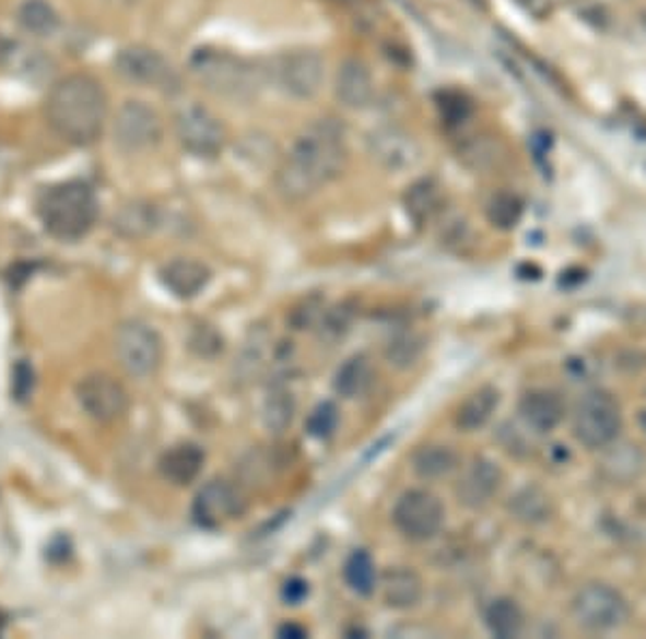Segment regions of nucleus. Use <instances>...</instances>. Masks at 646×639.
Here are the masks:
<instances>
[{"label":"nucleus","instance_id":"nucleus-30","mask_svg":"<svg viewBox=\"0 0 646 639\" xmlns=\"http://www.w3.org/2000/svg\"><path fill=\"white\" fill-rule=\"evenodd\" d=\"M603 468L606 472L610 474L612 481H623V483H630L632 478L636 481L638 474L643 472L645 468V457L643 452L638 450V446H632V443H623V446H616L608 452L606 461H603Z\"/></svg>","mask_w":646,"mask_h":639},{"label":"nucleus","instance_id":"nucleus-15","mask_svg":"<svg viewBox=\"0 0 646 639\" xmlns=\"http://www.w3.org/2000/svg\"><path fill=\"white\" fill-rule=\"evenodd\" d=\"M246 499L226 481H210L199 489L192 504L195 521L205 530H218L228 521L242 517Z\"/></svg>","mask_w":646,"mask_h":639},{"label":"nucleus","instance_id":"nucleus-8","mask_svg":"<svg viewBox=\"0 0 646 639\" xmlns=\"http://www.w3.org/2000/svg\"><path fill=\"white\" fill-rule=\"evenodd\" d=\"M115 355L121 368L132 377H151L162 364V339L144 321H124L115 332Z\"/></svg>","mask_w":646,"mask_h":639},{"label":"nucleus","instance_id":"nucleus-41","mask_svg":"<svg viewBox=\"0 0 646 639\" xmlns=\"http://www.w3.org/2000/svg\"><path fill=\"white\" fill-rule=\"evenodd\" d=\"M306 636H308V631L304 627H299V625H283L279 629V638L299 639L306 638Z\"/></svg>","mask_w":646,"mask_h":639},{"label":"nucleus","instance_id":"nucleus-26","mask_svg":"<svg viewBox=\"0 0 646 639\" xmlns=\"http://www.w3.org/2000/svg\"><path fill=\"white\" fill-rule=\"evenodd\" d=\"M485 625L494 638H517L524 631V612L513 599H494L485 610Z\"/></svg>","mask_w":646,"mask_h":639},{"label":"nucleus","instance_id":"nucleus-12","mask_svg":"<svg viewBox=\"0 0 646 639\" xmlns=\"http://www.w3.org/2000/svg\"><path fill=\"white\" fill-rule=\"evenodd\" d=\"M115 144L124 153H144L164 139V123L155 108L141 99H128L113 121Z\"/></svg>","mask_w":646,"mask_h":639},{"label":"nucleus","instance_id":"nucleus-5","mask_svg":"<svg viewBox=\"0 0 646 639\" xmlns=\"http://www.w3.org/2000/svg\"><path fill=\"white\" fill-rule=\"evenodd\" d=\"M575 625L590 634H610L621 629L630 618L625 596L608 583H586L572 601Z\"/></svg>","mask_w":646,"mask_h":639},{"label":"nucleus","instance_id":"nucleus-33","mask_svg":"<svg viewBox=\"0 0 646 639\" xmlns=\"http://www.w3.org/2000/svg\"><path fill=\"white\" fill-rule=\"evenodd\" d=\"M524 215V203L517 194L510 192H498L492 197L488 205V220L492 226L501 230H513Z\"/></svg>","mask_w":646,"mask_h":639},{"label":"nucleus","instance_id":"nucleus-38","mask_svg":"<svg viewBox=\"0 0 646 639\" xmlns=\"http://www.w3.org/2000/svg\"><path fill=\"white\" fill-rule=\"evenodd\" d=\"M35 388V375H33V366H28L24 359L15 364L13 368V381H11V392L15 397V401H26L33 394Z\"/></svg>","mask_w":646,"mask_h":639},{"label":"nucleus","instance_id":"nucleus-9","mask_svg":"<svg viewBox=\"0 0 646 639\" xmlns=\"http://www.w3.org/2000/svg\"><path fill=\"white\" fill-rule=\"evenodd\" d=\"M80 410L95 423L110 425L121 421L130 410V394L121 381L108 372H91L75 386Z\"/></svg>","mask_w":646,"mask_h":639},{"label":"nucleus","instance_id":"nucleus-2","mask_svg":"<svg viewBox=\"0 0 646 639\" xmlns=\"http://www.w3.org/2000/svg\"><path fill=\"white\" fill-rule=\"evenodd\" d=\"M44 115L59 139L73 146H89L106 128L108 95L93 75L72 73L50 88Z\"/></svg>","mask_w":646,"mask_h":639},{"label":"nucleus","instance_id":"nucleus-3","mask_svg":"<svg viewBox=\"0 0 646 639\" xmlns=\"http://www.w3.org/2000/svg\"><path fill=\"white\" fill-rule=\"evenodd\" d=\"M99 213L93 188L84 181H63L42 192L37 217L44 230L59 241H80L86 237Z\"/></svg>","mask_w":646,"mask_h":639},{"label":"nucleus","instance_id":"nucleus-21","mask_svg":"<svg viewBox=\"0 0 646 639\" xmlns=\"http://www.w3.org/2000/svg\"><path fill=\"white\" fill-rule=\"evenodd\" d=\"M519 418L537 433H550L563 423L565 403L554 390H530L519 401Z\"/></svg>","mask_w":646,"mask_h":639},{"label":"nucleus","instance_id":"nucleus-11","mask_svg":"<svg viewBox=\"0 0 646 639\" xmlns=\"http://www.w3.org/2000/svg\"><path fill=\"white\" fill-rule=\"evenodd\" d=\"M115 70L124 80L144 88L164 93H177L181 88V78L171 61L146 46H128L119 50L115 57Z\"/></svg>","mask_w":646,"mask_h":639},{"label":"nucleus","instance_id":"nucleus-19","mask_svg":"<svg viewBox=\"0 0 646 639\" xmlns=\"http://www.w3.org/2000/svg\"><path fill=\"white\" fill-rule=\"evenodd\" d=\"M212 281V270L197 259H173L160 270V283L177 299H192L201 295Z\"/></svg>","mask_w":646,"mask_h":639},{"label":"nucleus","instance_id":"nucleus-16","mask_svg":"<svg viewBox=\"0 0 646 639\" xmlns=\"http://www.w3.org/2000/svg\"><path fill=\"white\" fill-rule=\"evenodd\" d=\"M503 478V470L494 461L479 457L463 470L455 494L463 506L483 508L501 492Z\"/></svg>","mask_w":646,"mask_h":639},{"label":"nucleus","instance_id":"nucleus-1","mask_svg":"<svg viewBox=\"0 0 646 639\" xmlns=\"http://www.w3.org/2000/svg\"><path fill=\"white\" fill-rule=\"evenodd\" d=\"M343 128L332 119L310 123L283 157L277 173V188L287 201H304L332 184L348 164Z\"/></svg>","mask_w":646,"mask_h":639},{"label":"nucleus","instance_id":"nucleus-6","mask_svg":"<svg viewBox=\"0 0 646 639\" xmlns=\"http://www.w3.org/2000/svg\"><path fill=\"white\" fill-rule=\"evenodd\" d=\"M623 428V414L616 399L606 390L586 392L574 412L575 439L590 448H608L616 441Z\"/></svg>","mask_w":646,"mask_h":639},{"label":"nucleus","instance_id":"nucleus-13","mask_svg":"<svg viewBox=\"0 0 646 639\" xmlns=\"http://www.w3.org/2000/svg\"><path fill=\"white\" fill-rule=\"evenodd\" d=\"M392 521L408 541L425 543L439 534L444 525V506L431 492L410 489L397 499Z\"/></svg>","mask_w":646,"mask_h":639},{"label":"nucleus","instance_id":"nucleus-25","mask_svg":"<svg viewBox=\"0 0 646 639\" xmlns=\"http://www.w3.org/2000/svg\"><path fill=\"white\" fill-rule=\"evenodd\" d=\"M15 22L33 37H50L59 28V13L48 0H24L17 7Z\"/></svg>","mask_w":646,"mask_h":639},{"label":"nucleus","instance_id":"nucleus-17","mask_svg":"<svg viewBox=\"0 0 646 639\" xmlns=\"http://www.w3.org/2000/svg\"><path fill=\"white\" fill-rule=\"evenodd\" d=\"M205 465V450L195 441H181L171 446L157 461L160 476L175 485V487H188L192 485Z\"/></svg>","mask_w":646,"mask_h":639},{"label":"nucleus","instance_id":"nucleus-40","mask_svg":"<svg viewBox=\"0 0 646 639\" xmlns=\"http://www.w3.org/2000/svg\"><path fill=\"white\" fill-rule=\"evenodd\" d=\"M308 592H310L308 581H304V579H299V577H291V579H287L285 585H283V590H281L283 601H285L287 605H299V603L308 596Z\"/></svg>","mask_w":646,"mask_h":639},{"label":"nucleus","instance_id":"nucleus-7","mask_svg":"<svg viewBox=\"0 0 646 639\" xmlns=\"http://www.w3.org/2000/svg\"><path fill=\"white\" fill-rule=\"evenodd\" d=\"M266 75L293 99H313L326 82V61L317 50H291L270 63Z\"/></svg>","mask_w":646,"mask_h":639},{"label":"nucleus","instance_id":"nucleus-29","mask_svg":"<svg viewBox=\"0 0 646 639\" xmlns=\"http://www.w3.org/2000/svg\"><path fill=\"white\" fill-rule=\"evenodd\" d=\"M510 514L528 525H537L550 519L552 514V499L539 487H526L517 492L508 501Z\"/></svg>","mask_w":646,"mask_h":639},{"label":"nucleus","instance_id":"nucleus-36","mask_svg":"<svg viewBox=\"0 0 646 639\" xmlns=\"http://www.w3.org/2000/svg\"><path fill=\"white\" fill-rule=\"evenodd\" d=\"M437 108L442 113V119L448 126H461L470 117V113H472V106L466 99V95H461L457 91L442 93L439 99H437Z\"/></svg>","mask_w":646,"mask_h":639},{"label":"nucleus","instance_id":"nucleus-42","mask_svg":"<svg viewBox=\"0 0 646 639\" xmlns=\"http://www.w3.org/2000/svg\"><path fill=\"white\" fill-rule=\"evenodd\" d=\"M645 24H646V17H645Z\"/></svg>","mask_w":646,"mask_h":639},{"label":"nucleus","instance_id":"nucleus-10","mask_svg":"<svg viewBox=\"0 0 646 639\" xmlns=\"http://www.w3.org/2000/svg\"><path fill=\"white\" fill-rule=\"evenodd\" d=\"M179 144L195 157L212 159L226 144V128L214 113L201 104H186L175 115Z\"/></svg>","mask_w":646,"mask_h":639},{"label":"nucleus","instance_id":"nucleus-35","mask_svg":"<svg viewBox=\"0 0 646 639\" xmlns=\"http://www.w3.org/2000/svg\"><path fill=\"white\" fill-rule=\"evenodd\" d=\"M423 354V341L414 334H401L386 347V359L399 368L412 366Z\"/></svg>","mask_w":646,"mask_h":639},{"label":"nucleus","instance_id":"nucleus-14","mask_svg":"<svg viewBox=\"0 0 646 639\" xmlns=\"http://www.w3.org/2000/svg\"><path fill=\"white\" fill-rule=\"evenodd\" d=\"M366 151L371 159L388 173H408L419 166L423 149L419 141L399 126H379L368 132Z\"/></svg>","mask_w":646,"mask_h":639},{"label":"nucleus","instance_id":"nucleus-37","mask_svg":"<svg viewBox=\"0 0 646 639\" xmlns=\"http://www.w3.org/2000/svg\"><path fill=\"white\" fill-rule=\"evenodd\" d=\"M461 155L468 162H472L477 168H485V166L496 164V159H498V144L490 141L488 137H474L472 141L466 142Z\"/></svg>","mask_w":646,"mask_h":639},{"label":"nucleus","instance_id":"nucleus-27","mask_svg":"<svg viewBox=\"0 0 646 639\" xmlns=\"http://www.w3.org/2000/svg\"><path fill=\"white\" fill-rule=\"evenodd\" d=\"M371 383H373V366L368 357L362 354L352 355L350 359H345L334 375V390L343 399H356L368 390Z\"/></svg>","mask_w":646,"mask_h":639},{"label":"nucleus","instance_id":"nucleus-32","mask_svg":"<svg viewBox=\"0 0 646 639\" xmlns=\"http://www.w3.org/2000/svg\"><path fill=\"white\" fill-rule=\"evenodd\" d=\"M295 399L287 388L277 386L270 390L263 403V423L272 433H283L293 423Z\"/></svg>","mask_w":646,"mask_h":639},{"label":"nucleus","instance_id":"nucleus-34","mask_svg":"<svg viewBox=\"0 0 646 639\" xmlns=\"http://www.w3.org/2000/svg\"><path fill=\"white\" fill-rule=\"evenodd\" d=\"M339 426V407L332 403V401H324L319 403L308 421H306V430L310 437H317V439H328L334 435Z\"/></svg>","mask_w":646,"mask_h":639},{"label":"nucleus","instance_id":"nucleus-39","mask_svg":"<svg viewBox=\"0 0 646 639\" xmlns=\"http://www.w3.org/2000/svg\"><path fill=\"white\" fill-rule=\"evenodd\" d=\"M190 347H192L197 354L203 355V357H212V355L218 354V352H222V339L218 336V332H215L214 328H210V326H201V328L192 334V339H190Z\"/></svg>","mask_w":646,"mask_h":639},{"label":"nucleus","instance_id":"nucleus-20","mask_svg":"<svg viewBox=\"0 0 646 639\" xmlns=\"http://www.w3.org/2000/svg\"><path fill=\"white\" fill-rule=\"evenodd\" d=\"M377 585L381 588V599L390 610H412L423 601L425 583L414 568H388Z\"/></svg>","mask_w":646,"mask_h":639},{"label":"nucleus","instance_id":"nucleus-22","mask_svg":"<svg viewBox=\"0 0 646 639\" xmlns=\"http://www.w3.org/2000/svg\"><path fill=\"white\" fill-rule=\"evenodd\" d=\"M501 405V392L494 386L474 390L457 410L455 425L463 433H474L488 425Z\"/></svg>","mask_w":646,"mask_h":639},{"label":"nucleus","instance_id":"nucleus-23","mask_svg":"<svg viewBox=\"0 0 646 639\" xmlns=\"http://www.w3.org/2000/svg\"><path fill=\"white\" fill-rule=\"evenodd\" d=\"M459 468V454L446 443H430L414 452L412 470L423 481H442Z\"/></svg>","mask_w":646,"mask_h":639},{"label":"nucleus","instance_id":"nucleus-4","mask_svg":"<svg viewBox=\"0 0 646 639\" xmlns=\"http://www.w3.org/2000/svg\"><path fill=\"white\" fill-rule=\"evenodd\" d=\"M192 75L218 97L250 99L259 93L266 71L226 50L203 48L190 57Z\"/></svg>","mask_w":646,"mask_h":639},{"label":"nucleus","instance_id":"nucleus-31","mask_svg":"<svg viewBox=\"0 0 646 639\" xmlns=\"http://www.w3.org/2000/svg\"><path fill=\"white\" fill-rule=\"evenodd\" d=\"M343 577H345V583L360 596H371L377 588V581H379L375 563L371 558V554L364 549L354 552L348 558L345 568H343Z\"/></svg>","mask_w":646,"mask_h":639},{"label":"nucleus","instance_id":"nucleus-18","mask_svg":"<svg viewBox=\"0 0 646 639\" xmlns=\"http://www.w3.org/2000/svg\"><path fill=\"white\" fill-rule=\"evenodd\" d=\"M334 95L350 110H364L373 104L375 80L368 66L360 59H348L334 78Z\"/></svg>","mask_w":646,"mask_h":639},{"label":"nucleus","instance_id":"nucleus-24","mask_svg":"<svg viewBox=\"0 0 646 639\" xmlns=\"http://www.w3.org/2000/svg\"><path fill=\"white\" fill-rule=\"evenodd\" d=\"M157 224H160L157 210L144 201L124 205L113 217V228L124 239H144L157 228Z\"/></svg>","mask_w":646,"mask_h":639},{"label":"nucleus","instance_id":"nucleus-28","mask_svg":"<svg viewBox=\"0 0 646 639\" xmlns=\"http://www.w3.org/2000/svg\"><path fill=\"white\" fill-rule=\"evenodd\" d=\"M403 205L416 224H425L442 210V188L433 179H421L408 188Z\"/></svg>","mask_w":646,"mask_h":639}]
</instances>
